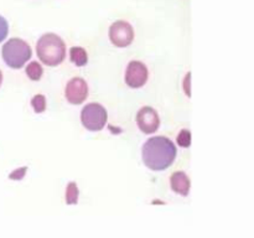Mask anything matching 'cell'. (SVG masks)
I'll use <instances>...</instances> for the list:
<instances>
[{"label":"cell","mask_w":254,"mask_h":238,"mask_svg":"<svg viewBox=\"0 0 254 238\" xmlns=\"http://www.w3.org/2000/svg\"><path fill=\"white\" fill-rule=\"evenodd\" d=\"M77 198H78V187L74 182H69L66 190V202L69 205L77 203Z\"/></svg>","instance_id":"13"},{"label":"cell","mask_w":254,"mask_h":238,"mask_svg":"<svg viewBox=\"0 0 254 238\" xmlns=\"http://www.w3.org/2000/svg\"><path fill=\"white\" fill-rule=\"evenodd\" d=\"M176 146L166 136L158 135L149 138L143 145L144 165L153 171H163L173 165L176 158Z\"/></svg>","instance_id":"1"},{"label":"cell","mask_w":254,"mask_h":238,"mask_svg":"<svg viewBox=\"0 0 254 238\" xmlns=\"http://www.w3.org/2000/svg\"><path fill=\"white\" fill-rule=\"evenodd\" d=\"M26 171H27L26 166H24V168H19L16 169V170L12 171V173L9 175V178H11V180H21V178L25 176V174H26Z\"/></svg>","instance_id":"16"},{"label":"cell","mask_w":254,"mask_h":238,"mask_svg":"<svg viewBox=\"0 0 254 238\" xmlns=\"http://www.w3.org/2000/svg\"><path fill=\"white\" fill-rule=\"evenodd\" d=\"M148 68L140 61L129 62L126 71V83L130 88H141L148 81Z\"/></svg>","instance_id":"6"},{"label":"cell","mask_w":254,"mask_h":238,"mask_svg":"<svg viewBox=\"0 0 254 238\" xmlns=\"http://www.w3.org/2000/svg\"><path fill=\"white\" fill-rule=\"evenodd\" d=\"M69 59L72 63L76 64L77 67H83L88 62V55L83 47L73 46L69 50Z\"/></svg>","instance_id":"10"},{"label":"cell","mask_w":254,"mask_h":238,"mask_svg":"<svg viewBox=\"0 0 254 238\" xmlns=\"http://www.w3.org/2000/svg\"><path fill=\"white\" fill-rule=\"evenodd\" d=\"M31 106L34 108L35 113H42L46 109V98L44 94H36L32 97Z\"/></svg>","instance_id":"12"},{"label":"cell","mask_w":254,"mask_h":238,"mask_svg":"<svg viewBox=\"0 0 254 238\" xmlns=\"http://www.w3.org/2000/svg\"><path fill=\"white\" fill-rule=\"evenodd\" d=\"M171 188L175 192L180 193L181 196H188L189 190H190V180L189 176L184 171H176L171 175L170 178Z\"/></svg>","instance_id":"9"},{"label":"cell","mask_w":254,"mask_h":238,"mask_svg":"<svg viewBox=\"0 0 254 238\" xmlns=\"http://www.w3.org/2000/svg\"><path fill=\"white\" fill-rule=\"evenodd\" d=\"M7 34H9V24H7L6 19L0 15V42L6 39Z\"/></svg>","instance_id":"15"},{"label":"cell","mask_w":254,"mask_h":238,"mask_svg":"<svg viewBox=\"0 0 254 238\" xmlns=\"http://www.w3.org/2000/svg\"><path fill=\"white\" fill-rule=\"evenodd\" d=\"M1 82H2V73L1 71H0V86H1Z\"/></svg>","instance_id":"18"},{"label":"cell","mask_w":254,"mask_h":238,"mask_svg":"<svg viewBox=\"0 0 254 238\" xmlns=\"http://www.w3.org/2000/svg\"><path fill=\"white\" fill-rule=\"evenodd\" d=\"M109 40L116 47L129 46L134 40V30L129 22L118 20L109 27Z\"/></svg>","instance_id":"5"},{"label":"cell","mask_w":254,"mask_h":238,"mask_svg":"<svg viewBox=\"0 0 254 238\" xmlns=\"http://www.w3.org/2000/svg\"><path fill=\"white\" fill-rule=\"evenodd\" d=\"M64 96L66 99L71 104H81L86 101L87 96H88V86L87 82L81 77H74V78L69 79L67 83L66 89H64Z\"/></svg>","instance_id":"8"},{"label":"cell","mask_w":254,"mask_h":238,"mask_svg":"<svg viewBox=\"0 0 254 238\" xmlns=\"http://www.w3.org/2000/svg\"><path fill=\"white\" fill-rule=\"evenodd\" d=\"M106 108L99 103H89L83 107L81 112V121L84 128L89 131H99L107 123Z\"/></svg>","instance_id":"4"},{"label":"cell","mask_w":254,"mask_h":238,"mask_svg":"<svg viewBox=\"0 0 254 238\" xmlns=\"http://www.w3.org/2000/svg\"><path fill=\"white\" fill-rule=\"evenodd\" d=\"M2 60L10 68L19 69L31 59V47L26 41L17 37L7 40L1 50Z\"/></svg>","instance_id":"3"},{"label":"cell","mask_w":254,"mask_h":238,"mask_svg":"<svg viewBox=\"0 0 254 238\" xmlns=\"http://www.w3.org/2000/svg\"><path fill=\"white\" fill-rule=\"evenodd\" d=\"M176 141H178V144L181 146V148H189V146L191 145L190 130H188V129H183V130L179 133Z\"/></svg>","instance_id":"14"},{"label":"cell","mask_w":254,"mask_h":238,"mask_svg":"<svg viewBox=\"0 0 254 238\" xmlns=\"http://www.w3.org/2000/svg\"><path fill=\"white\" fill-rule=\"evenodd\" d=\"M136 123L143 133L153 134L159 129L160 118L153 107H143L136 114Z\"/></svg>","instance_id":"7"},{"label":"cell","mask_w":254,"mask_h":238,"mask_svg":"<svg viewBox=\"0 0 254 238\" xmlns=\"http://www.w3.org/2000/svg\"><path fill=\"white\" fill-rule=\"evenodd\" d=\"M36 54L46 66H59L66 59V45L59 35L49 32L42 35L37 41Z\"/></svg>","instance_id":"2"},{"label":"cell","mask_w":254,"mask_h":238,"mask_svg":"<svg viewBox=\"0 0 254 238\" xmlns=\"http://www.w3.org/2000/svg\"><path fill=\"white\" fill-rule=\"evenodd\" d=\"M25 72H26L27 77L31 81H40V78L42 77V73H44V68H42V66L39 62L32 61L27 64Z\"/></svg>","instance_id":"11"},{"label":"cell","mask_w":254,"mask_h":238,"mask_svg":"<svg viewBox=\"0 0 254 238\" xmlns=\"http://www.w3.org/2000/svg\"><path fill=\"white\" fill-rule=\"evenodd\" d=\"M190 78H191V73L189 72V73L186 74L185 78H184V91L186 92L188 97L191 96V93H190Z\"/></svg>","instance_id":"17"}]
</instances>
